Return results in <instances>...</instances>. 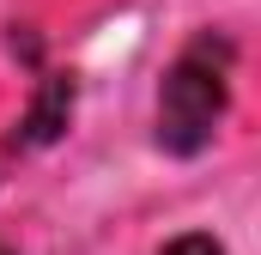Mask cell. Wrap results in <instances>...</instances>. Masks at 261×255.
<instances>
[{"mask_svg":"<svg viewBox=\"0 0 261 255\" xmlns=\"http://www.w3.org/2000/svg\"><path fill=\"white\" fill-rule=\"evenodd\" d=\"M231 104V43L225 37H195L158 85V146L176 158H195L213 146Z\"/></svg>","mask_w":261,"mask_h":255,"instance_id":"1","label":"cell"},{"mask_svg":"<svg viewBox=\"0 0 261 255\" xmlns=\"http://www.w3.org/2000/svg\"><path fill=\"white\" fill-rule=\"evenodd\" d=\"M67 104H73V85H67V79H49V85H43V104H37V110H31V134H24V140H49V134H61V122H67Z\"/></svg>","mask_w":261,"mask_h":255,"instance_id":"2","label":"cell"},{"mask_svg":"<svg viewBox=\"0 0 261 255\" xmlns=\"http://www.w3.org/2000/svg\"><path fill=\"white\" fill-rule=\"evenodd\" d=\"M158 255H225V249H219V237H206V231H189V237L164 243Z\"/></svg>","mask_w":261,"mask_h":255,"instance_id":"3","label":"cell"},{"mask_svg":"<svg viewBox=\"0 0 261 255\" xmlns=\"http://www.w3.org/2000/svg\"><path fill=\"white\" fill-rule=\"evenodd\" d=\"M0 255H12V249H6V243H0Z\"/></svg>","mask_w":261,"mask_h":255,"instance_id":"4","label":"cell"}]
</instances>
